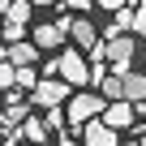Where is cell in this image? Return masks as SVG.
Segmentation results:
<instances>
[{"instance_id":"cell-1","label":"cell","mask_w":146,"mask_h":146,"mask_svg":"<svg viewBox=\"0 0 146 146\" xmlns=\"http://www.w3.org/2000/svg\"><path fill=\"white\" fill-rule=\"evenodd\" d=\"M103 52H108V64H112L116 73H129V69H133V56H137V39H133L129 30H120V35L103 39Z\"/></svg>"},{"instance_id":"cell-2","label":"cell","mask_w":146,"mask_h":146,"mask_svg":"<svg viewBox=\"0 0 146 146\" xmlns=\"http://www.w3.org/2000/svg\"><path fill=\"white\" fill-rule=\"evenodd\" d=\"M69 125H86L90 116H103V108H108V99L103 95H95V90H78V95H69Z\"/></svg>"},{"instance_id":"cell-3","label":"cell","mask_w":146,"mask_h":146,"mask_svg":"<svg viewBox=\"0 0 146 146\" xmlns=\"http://www.w3.org/2000/svg\"><path fill=\"white\" fill-rule=\"evenodd\" d=\"M39 5L35 0H13V5L5 9V43H17L22 35H26V26H30V13H35Z\"/></svg>"},{"instance_id":"cell-4","label":"cell","mask_w":146,"mask_h":146,"mask_svg":"<svg viewBox=\"0 0 146 146\" xmlns=\"http://www.w3.org/2000/svg\"><path fill=\"white\" fill-rule=\"evenodd\" d=\"M60 78H64V82H73V86L95 82V78H90V64H86V56H82V47H78V43L60 52Z\"/></svg>"},{"instance_id":"cell-5","label":"cell","mask_w":146,"mask_h":146,"mask_svg":"<svg viewBox=\"0 0 146 146\" xmlns=\"http://www.w3.org/2000/svg\"><path fill=\"white\" fill-rule=\"evenodd\" d=\"M69 86L64 78H39V86L30 90V103L35 108H56V103H69Z\"/></svg>"},{"instance_id":"cell-6","label":"cell","mask_w":146,"mask_h":146,"mask_svg":"<svg viewBox=\"0 0 146 146\" xmlns=\"http://www.w3.org/2000/svg\"><path fill=\"white\" fill-rule=\"evenodd\" d=\"M64 22V30H69V39L78 43L82 52H90L95 43H99V30H95V22L86 17V13H73V17H60Z\"/></svg>"},{"instance_id":"cell-7","label":"cell","mask_w":146,"mask_h":146,"mask_svg":"<svg viewBox=\"0 0 146 146\" xmlns=\"http://www.w3.org/2000/svg\"><path fill=\"white\" fill-rule=\"evenodd\" d=\"M120 129L116 125H108L103 116H90L86 125H82V142L86 146H120V137H116Z\"/></svg>"},{"instance_id":"cell-8","label":"cell","mask_w":146,"mask_h":146,"mask_svg":"<svg viewBox=\"0 0 146 146\" xmlns=\"http://www.w3.org/2000/svg\"><path fill=\"white\" fill-rule=\"evenodd\" d=\"M35 112L30 99H5V116H0V129H5V137H17V125Z\"/></svg>"},{"instance_id":"cell-9","label":"cell","mask_w":146,"mask_h":146,"mask_svg":"<svg viewBox=\"0 0 146 146\" xmlns=\"http://www.w3.org/2000/svg\"><path fill=\"white\" fill-rule=\"evenodd\" d=\"M30 39H35L43 52H52V47H60V43L69 39V30H64V22H39V26L30 30Z\"/></svg>"},{"instance_id":"cell-10","label":"cell","mask_w":146,"mask_h":146,"mask_svg":"<svg viewBox=\"0 0 146 146\" xmlns=\"http://www.w3.org/2000/svg\"><path fill=\"white\" fill-rule=\"evenodd\" d=\"M133 116H137L133 99H112V103L103 108V120H108V125H116V129H129V125H133Z\"/></svg>"},{"instance_id":"cell-11","label":"cell","mask_w":146,"mask_h":146,"mask_svg":"<svg viewBox=\"0 0 146 146\" xmlns=\"http://www.w3.org/2000/svg\"><path fill=\"white\" fill-rule=\"evenodd\" d=\"M39 52H43V47H39L35 39H17V43H5V56H9L13 64H35V60H39Z\"/></svg>"},{"instance_id":"cell-12","label":"cell","mask_w":146,"mask_h":146,"mask_svg":"<svg viewBox=\"0 0 146 146\" xmlns=\"http://www.w3.org/2000/svg\"><path fill=\"white\" fill-rule=\"evenodd\" d=\"M17 137H26V142H47V120H39L35 112L17 125Z\"/></svg>"},{"instance_id":"cell-13","label":"cell","mask_w":146,"mask_h":146,"mask_svg":"<svg viewBox=\"0 0 146 146\" xmlns=\"http://www.w3.org/2000/svg\"><path fill=\"white\" fill-rule=\"evenodd\" d=\"M125 99H133V103L146 99V69H142V73H137V69L125 73Z\"/></svg>"},{"instance_id":"cell-14","label":"cell","mask_w":146,"mask_h":146,"mask_svg":"<svg viewBox=\"0 0 146 146\" xmlns=\"http://www.w3.org/2000/svg\"><path fill=\"white\" fill-rule=\"evenodd\" d=\"M99 95H103L108 103H112V99H125V73H116V69H112L108 78L99 82Z\"/></svg>"},{"instance_id":"cell-15","label":"cell","mask_w":146,"mask_h":146,"mask_svg":"<svg viewBox=\"0 0 146 146\" xmlns=\"http://www.w3.org/2000/svg\"><path fill=\"white\" fill-rule=\"evenodd\" d=\"M39 78H43V73H35L30 64H17V86H22V90H35V86H39Z\"/></svg>"},{"instance_id":"cell-16","label":"cell","mask_w":146,"mask_h":146,"mask_svg":"<svg viewBox=\"0 0 146 146\" xmlns=\"http://www.w3.org/2000/svg\"><path fill=\"white\" fill-rule=\"evenodd\" d=\"M0 86H5V90H9V86H17V64H13L9 56L0 60Z\"/></svg>"},{"instance_id":"cell-17","label":"cell","mask_w":146,"mask_h":146,"mask_svg":"<svg viewBox=\"0 0 146 146\" xmlns=\"http://www.w3.org/2000/svg\"><path fill=\"white\" fill-rule=\"evenodd\" d=\"M90 5H99V0H69V9H73V13H86Z\"/></svg>"},{"instance_id":"cell-18","label":"cell","mask_w":146,"mask_h":146,"mask_svg":"<svg viewBox=\"0 0 146 146\" xmlns=\"http://www.w3.org/2000/svg\"><path fill=\"white\" fill-rule=\"evenodd\" d=\"M99 9H108V13H116V9H125V0H99Z\"/></svg>"},{"instance_id":"cell-19","label":"cell","mask_w":146,"mask_h":146,"mask_svg":"<svg viewBox=\"0 0 146 146\" xmlns=\"http://www.w3.org/2000/svg\"><path fill=\"white\" fill-rule=\"evenodd\" d=\"M35 5H39V9H47V5H56V0H35Z\"/></svg>"},{"instance_id":"cell-20","label":"cell","mask_w":146,"mask_h":146,"mask_svg":"<svg viewBox=\"0 0 146 146\" xmlns=\"http://www.w3.org/2000/svg\"><path fill=\"white\" fill-rule=\"evenodd\" d=\"M120 146H142V137H137V142H120Z\"/></svg>"},{"instance_id":"cell-21","label":"cell","mask_w":146,"mask_h":146,"mask_svg":"<svg viewBox=\"0 0 146 146\" xmlns=\"http://www.w3.org/2000/svg\"><path fill=\"white\" fill-rule=\"evenodd\" d=\"M5 146H17V137H5Z\"/></svg>"},{"instance_id":"cell-22","label":"cell","mask_w":146,"mask_h":146,"mask_svg":"<svg viewBox=\"0 0 146 146\" xmlns=\"http://www.w3.org/2000/svg\"><path fill=\"white\" fill-rule=\"evenodd\" d=\"M137 137H142V146H146V129H137Z\"/></svg>"},{"instance_id":"cell-23","label":"cell","mask_w":146,"mask_h":146,"mask_svg":"<svg viewBox=\"0 0 146 146\" xmlns=\"http://www.w3.org/2000/svg\"><path fill=\"white\" fill-rule=\"evenodd\" d=\"M142 64H146V56H142Z\"/></svg>"}]
</instances>
